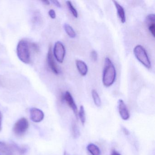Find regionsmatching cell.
Listing matches in <instances>:
<instances>
[{"label":"cell","instance_id":"cell-22","mask_svg":"<svg viewBox=\"0 0 155 155\" xmlns=\"http://www.w3.org/2000/svg\"><path fill=\"white\" fill-rule=\"evenodd\" d=\"M49 15L52 19H55L56 18V14L55 11L53 9L50 10L48 12Z\"/></svg>","mask_w":155,"mask_h":155},{"label":"cell","instance_id":"cell-20","mask_svg":"<svg viewBox=\"0 0 155 155\" xmlns=\"http://www.w3.org/2000/svg\"><path fill=\"white\" fill-rule=\"evenodd\" d=\"M66 3H67V6H68V8L69 9L70 11L72 13V15H73L75 18H78V12H77V10L75 8L73 7L71 2L68 1L66 2Z\"/></svg>","mask_w":155,"mask_h":155},{"label":"cell","instance_id":"cell-14","mask_svg":"<svg viewBox=\"0 0 155 155\" xmlns=\"http://www.w3.org/2000/svg\"><path fill=\"white\" fill-rule=\"evenodd\" d=\"M87 148L91 155H101V154L99 148L93 143L89 144L87 146Z\"/></svg>","mask_w":155,"mask_h":155},{"label":"cell","instance_id":"cell-19","mask_svg":"<svg viewBox=\"0 0 155 155\" xmlns=\"http://www.w3.org/2000/svg\"><path fill=\"white\" fill-rule=\"evenodd\" d=\"M11 145L13 150H16V151L18 152L19 154H21V155L25 154L28 151V149L26 147H19L15 143L12 144Z\"/></svg>","mask_w":155,"mask_h":155},{"label":"cell","instance_id":"cell-8","mask_svg":"<svg viewBox=\"0 0 155 155\" xmlns=\"http://www.w3.org/2000/svg\"><path fill=\"white\" fill-rule=\"evenodd\" d=\"M47 58H48V64L49 67L50 68L51 70H52V71L55 74H57V75L59 74L60 70L57 64L55 62L51 47H50L49 48Z\"/></svg>","mask_w":155,"mask_h":155},{"label":"cell","instance_id":"cell-5","mask_svg":"<svg viewBox=\"0 0 155 155\" xmlns=\"http://www.w3.org/2000/svg\"><path fill=\"white\" fill-rule=\"evenodd\" d=\"M66 54V50L63 44L60 41H58L54 45L53 54L58 62L62 63L64 61Z\"/></svg>","mask_w":155,"mask_h":155},{"label":"cell","instance_id":"cell-4","mask_svg":"<svg viewBox=\"0 0 155 155\" xmlns=\"http://www.w3.org/2000/svg\"><path fill=\"white\" fill-rule=\"evenodd\" d=\"M29 126L28 119L25 117L20 119L14 124L13 131L16 136L21 137L23 136L28 130Z\"/></svg>","mask_w":155,"mask_h":155},{"label":"cell","instance_id":"cell-28","mask_svg":"<svg viewBox=\"0 0 155 155\" xmlns=\"http://www.w3.org/2000/svg\"><path fill=\"white\" fill-rule=\"evenodd\" d=\"M42 2L43 3L46 5H50V2L49 1H42Z\"/></svg>","mask_w":155,"mask_h":155},{"label":"cell","instance_id":"cell-1","mask_svg":"<svg viewBox=\"0 0 155 155\" xmlns=\"http://www.w3.org/2000/svg\"><path fill=\"white\" fill-rule=\"evenodd\" d=\"M116 71L113 63L109 58L105 59L102 76V82L106 87H109L114 83L116 79Z\"/></svg>","mask_w":155,"mask_h":155},{"label":"cell","instance_id":"cell-9","mask_svg":"<svg viewBox=\"0 0 155 155\" xmlns=\"http://www.w3.org/2000/svg\"><path fill=\"white\" fill-rule=\"evenodd\" d=\"M119 112L121 118L123 120H127L129 119L130 113L127 106L122 100L120 99L118 102Z\"/></svg>","mask_w":155,"mask_h":155},{"label":"cell","instance_id":"cell-10","mask_svg":"<svg viewBox=\"0 0 155 155\" xmlns=\"http://www.w3.org/2000/svg\"><path fill=\"white\" fill-rule=\"evenodd\" d=\"M155 17L154 14H149L146 18V24L153 37H155Z\"/></svg>","mask_w":155,"mask_h":155},{"label":"cell","instance_id":"cell-25","mask_svg":"<svg viewBox=\"0 0 155 155\" xmlns=\"http://www.w3.org/2000/svg\"><path fill=\"white\" fill-rule=\"evenodd\" d=\"M32 47L34 49V50L36 51H39V47L38 46V45L37 44H36V43H32Z\"/></svg>","mask_w":155,"mask_h":155},{"label":"cell","instance_id":"cell-3","mask_svg":"<svg viewBox=\"0 0 155 155\" xmlns=\"http://www.w3.org/2000/svg\"><path fill=\"white\" fill-rule=\"evenodd\" d=\"M133 52L137 59L145 67L150 68L151 67V63L149 58L146 51L141 45L136 46L133 50Z\"/></svg>","mask_w":155,"mask_h":155},{"label":"cell","instance_id":"cell-23","mask_svg":"<svg viewBox=\"0 0 155 155\" xmlns=\"http://www.w3.org/2000/svg\"><path fill=\"white\" fill-rule=\"evenodd\" d=\"M51 2L53 3L54 5H55L56 7H58V8H61V4H60L59 2L58 1H56V0H53V1H51Z\"/></svg>","mask_w":155,"mask_h":155},{"label":"cell","instance_id":"cell-11","mask_svg":"<svg viewBox=\"0 0 155 155\" xmlns=\"http://www.w3.org/2000/svg\"><path fill=\"white\" fill-rule=\"evenodd\" d=\"M13 152L11 145L0 141V155H13Z\"/></svg>","mask_w":155,"mask_h":155},{"label":"cell","instance_id":"cell-26","mask_svg":"<svg viewBox=\"0 0 155 155\" xmlns=\"http://www.w3.org/2000/svg\"><path fill=\"white\" fill-rule=\"evenodd\" d=\"M122 130H123V132H124V133L125 135H128L129 134V132L128 130L126 128L123 127V128H122Z\"/></svg>","mask_w":155,"mask_h":155},{"label":"cell","instance_id":"cell-6","mask_svg":"<svg viewBox=\"0 0 155 155\" xmlns=\"http://www.w3.org/2000/svg\"><path fill=\"white\" fill-rule=\"evenodd\" d=\"M30 118L33 122L39 123L41 122L44 118V114L42 110L37 108H31L30 110Z\"/></svg>","mask_w":155,"mask_h":155},{"label":"cell","instance_id":"cell-24","mask_svg":"<svg viewBox=\"0 0 155 155\" xmlns=\"http://www.w3.org/2000/svg\"><path fill=\"white\" fill-rule=\"evenodd\" d=\"M2 115L0 111V132L2 130Z\"/></svg>","mask_w":155,"mask_h":155},{"label":"cell","instance_id":"cell-21","mask_svg":"<svg viewBox=\"0 0 155 155\" xmlns=\"http://www.w3.org/2000/svg\"><path fill=\"white\" fill-rule=\"evenodd\" d=\"M91 58L93 61H97V60L98 55L96 51L93 50L91 51Z\"/></svg>","mask_w":155,"mask_h":155},{"label":"cell","instance_id":"cell-15","mask_svg":"<svg viewBox=\"0 0 155 155\" xmlns=\"http://www.w3.org/2000/svg\"><path fill=\"white\" fill-rule=\"evenodd\" d=\"M64 28L67 34L71 38H75L76 37V33L74 31L73 28L69 25L68 24L65 23L64 25Z\"/></svg>","mask_w":155,"mask_h":155},{"label":"cell","instance_id":"cell-18","mask_svg":"<svg viewBox=\"0 0 155 155\" xmlns=\"http://www.w3.org/2000/svg\"><path fill=\"white\" fill-rule=\"evenodd\" d=\"M71 130H72V136L74 139L78 138L80 136L79 130L77 124L74 121H73L71 124Z\"/></svg>","mask_w":155,"mask_h":155},{"label":"cell","instance_id":"cell-29","mask_svg":"<svg viewBox=\"0 0 155 155\" xmlns=\"http://www.w3.org/2000/svg\"><path fill=\"white\" fill-rule=\"evenodd\" d=\"M70 155L68 153V152H67L66 151H65V152H64V155Z\"/></svg>","mask_w":155,"mask_h":155},{"label":"cell","instance_id":"cell-27","mask_svg":"<svg viewBox=\"0 0 155 155\" xmlns=\"http://www.w3.org/2000/svg\"><path fill=\"white\" fill-rule=\"evenodd\" d=\"M111 155H120V154L116 150H113L112 153H111Z\"/></svg>","mask_w":155,"mask_h":155},{"label":"cell","instance_id":"cell-12","mask_svg":"<svg viewBox=\"0 0 155 155\" xmlns=\"http://www.w3.org/2000/svg\"><path fill=\"white\" fill-rule=\"evenodd\" d=\"M113 2H114V5L117 9V13L119 18L120 20L121 23H125L126 21V16L124 8L116 1H113Z\"/></svg>","mask_w":155,"mask_h":155},{"label":"cell","instance_id":"cell-17","mask_svg":"<svg viewBox=\"0 0 155 155\" xmlns=\"http://www.w3.org/2000/svg\"><path fill=\"white\" fill-rule=\"evenodd\" d=\"M78 116L81 124L83 125H85V122H86V114H85V109L82 105L80 107L79 111L78 113Z\"/></svg>","mask_w":155,"mask_h":155},{"label":"cell","instance_id":"cell-16","mask_svg":"<svg viewBox=\"0 0 155 155\" xmlns=\"http://www.w3.org/2000/svg\"><path fill=\"white\" fill-rule=\"evenodd\" d=\"M91 95L93 98V101L97 107H100L101 106V100L97 92L95 90H92Z\"/></svg>","mask_w":155,"mask_h":155},{"label":"cell","instance_id":"cell-2","mask_svg":"<svg viewBox=\"0 0 155 155\" xmlns=\"http://www.w3.org/2000/svg\"><path fill=\"white\" fill-rule=\"evenodd\" d=\"M17 55L18 58L25 64H29L31 61L30 52L28 41L21 40L17 46Z\"/></svg>","mask_w":155,"mask_h":155},{"label":"cell","instance_id":"cell-13","mask_svg":"<svg viewBox=\"0 0 155 155\" xmlns=\"http://www.w3.org/2000/svg\"><path fill=\"white\" fill-rule=\"evenodd\" d=\"M76 66L79 73L83 76H86L88 72V68L85 62L80 60L76 61Z\"/></svg>","mask_w":155,"mask_h":155},{"label":"cell","instance_id":"cell-7","mask_svg":"<svg viewBox=\"0 0 155 155\" xmlns=\"http://www.w3.org/2000/svg\"><path fill=\"white\" fill-rule=\"evenodd\" d=\"M63 99L66 101L67 104L69 105L71 108L76 118L78 117V109L77 105L75 103V101L73 99V97L69 91H67L65 92Z\"/></svg>","mask_w":155,"mask_h":155}]
</instances>
